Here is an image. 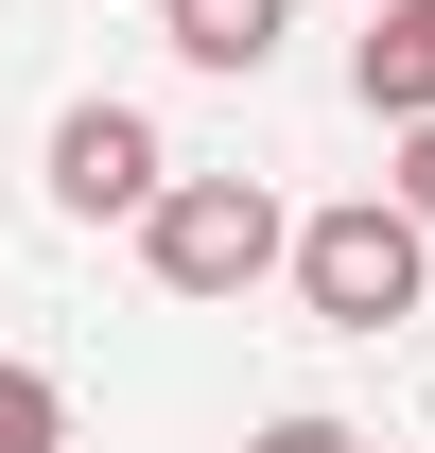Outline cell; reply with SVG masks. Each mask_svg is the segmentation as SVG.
Returning <instances> with one entry per match:
<instances>
[{
  "instance_id": "5",
  "label": "cell",
  "mask_w": 435,
  "mask_h": 453,
  "mask_svg": "<svg viewBox=\"0 0 435 453\" xmlns=\"http://www.w3.org/2000/svg\"><path fill=\"white\" fill-rule=\"evenodd\" d=\"M157 18H174V53H192V70H262L296 0H157Z\"/></svg>"
},
{
  "instance_id": "4",
  "label": "cell",
  "mask_w": 435,
  "mask_h": 453,
  "mask_svg": "<svg viewBox=\"0 0 435 453\" xmlns=\"http://www.w3.org/2000/svg\"><path fill=\"white\" fill-rule=\"evenodd\" d=\"M348 88H366V122H435V0H383Z\"/></svg>"
},
{
  "instance_id": "7",
  "label": "cell",
  "mask_w": 435,
  "mask_h": 453,
  "mask_svg": "<svg viewBox=\"0 0 435 453\" xmlns=\"http://www.w3.org/2000/svg\"><path fill=\"white\" fill-rule=\"evenodd\" d=\"M244 453H383V436H366V418H262Z\"/></svg>"
},
{
  "instance_id": "3",
  "label": "cell",
  "mask_w": 435,
  "mask_h": 453,
  "mask_svg": "<svg viewBox=\"0 0 435 453\" xmlns=\"http://www.w3.org/2000/svg\"><path fill=\"white\" fill-rule=\"evenodd\" d=\"M157 192H174V140L140 105H70L53 122V210L70 226H122V210H157Z\"/></svg>"
},
{
  "instance_id": "2",
  "label": "cell",
  "mask_w": 435,
  "mask_h": 453,
  "mask_svg": "<svg viewBox=\"0 0 435 453\" xmlns=\"http://www.w3.org/2000/svg\"><path fill=\"white\" fill-rule=\"evenodd\" d=\"M140 244H157V280H174V296H244L262 262H296V226H279L262 174H174L157 210H140Z\"/></svg>"
},
{
  "instance_id": "1",
  "label": "cell",
  "mask_w": 435,
  "mask_h": 453,
  "mask_svg": "<svg viewBox=\"0 0 435 453\" xmlns=\"http://www.w3.org/2000/svg\"><path fill=\"white\" fill-rule=\"evenodd\" d=\"M418 244H435V226L401 210V192L314 210V226H296V296H314V332H401V314H418Z\"/></svg>"
},
{
  "instance_id": "6",
  "label": "cell",
  "mask_w": 435,
  "mask_h": 453,
  "mask_svg": "<svg viewBox=\"0 0 435 453\" xmlns=\"http://www.w3.org/2000/svg\"><path fill=\"white\" fill-rule=\"evenodd\" d=\"M0 453H70V384L53 366H0Z\"/></svg>"
},
{
  "instance_id": "8",
  "label": "cell",
  "mask_w": 435,
  "mask_h": 453,
  "mask_svg": "<svg viewBox=\"0 0 435 453\" xmlns=\"http://www.w3.org/2000/svg\"><path fill=\"white\" fill-rule=\"evenodd\" d=\"M401 210L435 226V122H401Z\"/></svg>"
}]
</instances>
